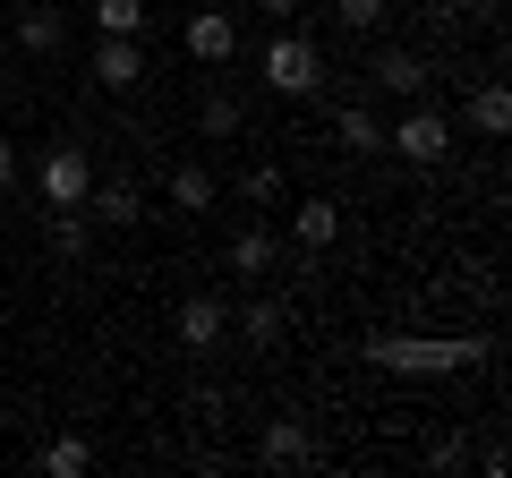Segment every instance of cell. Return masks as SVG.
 <instances>
[{
	"label": "cell",
	"mask_w": 512,
	"mask_h": 478,
	"mask_svg": "<svg viewBox=\"0 0 512 478\" xmlns=\"http://www.w3.org/2000/svg\"><path fill=\"white\" fill-rule=\"evenodd\" d=\"M146 0H94V26H103V35H146Z\"/></svg>",
	"instance_id": "cell-19"
},
{
	"label": "cell",
	"mask_w": 512,
	"mask_h": 478,
	"mask_svg": "<svg viewBox=\"0 0 512 478\" xmlns=\"http://www.w3.org/2000/svg\"><path fill=\"white\" fill-rule=\"evenodd\" d=\"M367 77H376L384 94H402V103H419V94L436 86V69H427L419 52H402V43H384V52H376V69H367Z\"/></svg>",
	"instance_id": "cell-6"
},
{
	"label": "cell",
	"mask_w": 512,
	"mask_h": 478,
	"mask_svg": "<svg viewBox=\"0 0 512 478\" xmlns=\"http://www.w3.org/2000/svg\"><path fill=\"white\" fill-rule=\"evenodd\" d=\"M35 188H43V214H52V205H86V188H94V163H86V146H43V163H35Z\"/></svg>",
	"instance_id": "cell-4"
},
{
	"label": "cell",
	"mask_w": 512,
	"mask_h": 478,
	"mask_svg": "<svg viewBox=\"0 0 512 478\" xmlns=\"http://www.w3.org/2000/svg\"><path fill=\"white\" fill-rule=\"evenodd\" d=\"M384 146L402 154V163H419V171H427V163H444V154H453V120H444L436 103H410L402 120L384 129Z\"/></svg>",
	"instance_id": "cell-3"
},
{
	"label": "cell",
	"mask_w": 512,
	"mask_h": 478,
	"mask_svg": "<svg viewBox=\"0 0 512 478\" xmlns=\"http://www.w3.org/2000/svg\"><path fill=\"white\" fill-rule=\"evenodd\" d=\"M470 129H478V137H504V129H512V94H504V86H478V94H470Z\"/></svg>",
	"instance_id": "cell-17"
},
{
	"label": "cell",
	"mask_w": 512,
	"mask_h": 478,
	"mask_svg": "<svg viewBox=\"0 0 512 478\" xmlns=\"http://www.w3.org/2000/svg\"><path fill=\"white\" fill-rule=\"evenodd\" d=\"M436 18H495V0H427Z\"/></svg>",
	"instance_id": "cell-23"
},
{
	"label": "cell",
	"mask_w": 512,
	"mask_h": 478,
	"mask_svg": "<svg viewBox=\"0 0 512 478\" xmlns=\"http://www.w3.org/2000/svg\"><path fill=\"white\" fill-rule=\"evenodd\" d=\"M384 9H393V0H333V18H342L350 35H376V26H384Z\"/></svg>",
	"instance_id": "cell-22"
},
{
	"label": "cell",
	"mask_w": 512,
	"mask_h": 478,
	"mask_svg": "<svg viewBox=\"0 0 512 478\" xmlns=\"http://www.w3.org/2000/svg\"><path fill=\"white\" fill-rule=\"evenodd\" d=\"M239 333H248L256 350H274V342H282V308H274V299H248V316H239Z\"/></svg>",
	"instance_id": "cell-20"
},
{
	"label": "cell",
	"mask_w": 512,
	"mask_h": 478,
	"mask_svg": "<svg viewBox=\"0 0 512 478\" xmlns=\"http://www.w3.org/2000/svg\"><path fill=\"white\" fill-rule=\"evenodd\" d=\"M291 239H299V248H333V239H342V205H333V197L291 205Z\"/></svg>",
	"instance_id": "cell-10"
},
{
	"label": "cell",
	"mask_w": 512,
	"mask_h": 478,
	"mask_svg": "<svg viewBox=\"0 0 512 478\" xmlns=\"http://www.w3.org/2000/svg\"><path fill=\"white\" fill-rule=\"evenodd\" d=\"M256 77H265L274 94H291V103H299V94H316V86H325V52H316L308 35H282V43H265Z\"/></svg>",
	"instance_id": "cell-2"
},
{
	"label": "cell",
	"mask_w": 512,
	"mask_h": 478,
	"mask_svg": "<svg viewBox=\"0 0 512 478\" xmlns=\"http://www.w3.org/2000/svg\"><path fill=\"white\" fill-rule=\"evenodd\" d=\"M171 325H180V350H214L231 316H222V299H180V316H171Z\"/></svg>",
	"instance_id": "cell-11"
},
{
	"label": "cell",
	"mask_w": 512,
	"mask_h": 478,
	"mask_svg": "<svg viewBox=\"0 0 512 478\" xmlns=\"http://www.w3.org/2000/svg\"><path fill=\"white\" fill-rule=\"evenodd\" d=\"M18 52H60V9H18Z\"/></svg>",
	"instance_id": "cell-18"
},
{
	"label": "cell",
	"mask_w": 512,
	"mask_h": 478,
	"mask_svg": "<svg viewBox=\"0 0 512 478\" xmlns=\"http://www.w3.org/2000/svg\"><path fill=\"white\" fill-rule=\"evenodd\" d=\"M256 461H265V470H308V461H316V436H308L299 419H274V427H265V444H256Z\"/></svg>",
	"instance_id": "cell-8"
},
{
	"label": "cell",
	"mask_w": 512,
	"mask_h": 478,
	"mask_svg": "<svg viewBox=\"0 0 512 478\" xmlns=\"http://www.w3.org/2000/svg\"><path fill=\"white\" fill-rule=\"evenodd\" d=\"M256 9H265V18H291V9H299V0H256Z\"/></svg>",
	"instance_id": "cell-25"
},
{
	"label": "cell",
	"mask_w": 512,
	"mask_h": 478,
	"mask_svg": "<svg viewBox=\"0 0 512 478\" xmlns=\"http://www.w3.org/2000/svg\"><path fill=\"white\" fill-rule=\"evenodd\" d=\"M180 43H188V60H205V69H222V60L239 52V26H231V9H188Z\"/></svg>",
	"instance_id": "cell-5"
},
{
	"label": "cell",
	"mask_w": 512,
	"mask_h": 478,
	"mask_svg": "<svg viewBox=\"0 0 512 478\" xmlns=\"http://www.w3.org/2000/svg\"><path fill=\"white\" fill-rule=\"evenodd\" d=\"M197 129H205V137H239V94H205Z\"/></svg>",
	"instance_id": "cell-21"
},
{
	"label": "cell",
	"mask_w": 512,
	"mask_h": 478,
	"mask_svg": "<svg viewBox=\"0 0 512 478\" xmlns=\"http://www.w3.org/2000/svg\"><path fill=\"white\" fill-rule=\"evenodd\" d=\"M86 214L111 222V231H128V222H146V197H137L128 180H94V188H86Z\"/></svg>",
	"instance_id": "cell-9"
},
{
	"label": "cell",
	"mask_w": 512,
	"mask_h": 478,
	"mask_svg": "<svg viewBox=\"0 0 512 478\" xmlns=\"http://www.w3.org/2000/svg\"><path fill=\"white\" fill-rule=\"evenodd\" d=\"M35 470H43V478H86V470H94V444H86V436H52V444L35 453Z\"/></svg>",
	"instance_id": "cell-14"
},
{
	"label": "cell",
	"mask_w": 512,
	"mask_h": 478,
	"mask_svg": "<svg viewBox=\"0 0 512 478\" xmlns=\"http://www.w3.org/2000/svg\"><path fill=\"white\" fill-rule=\"evenodd\" d=\"M239 197H248L256 214H265V205H282V197H291V180H282V163H248V171H239Z\"/></svg>",
	"instance_id": "cell-16"
},
{
	"label": "cell",
	"mask_w": 512,
	"mask_h": 478,
	"mask_svg": "<svg viewBox=\"0 0 512 478\" xmlns=\"http://www.w3.org/2000/svg\"><path fill=\"white\" fill-rule=\"evenodd\" d=\"M333 137H342V154H384V120H376V111H359V103L333 111Z\"/></svg>",
	"instance_id": "cell-13"
},
{
	"label": "cell",
	"mask_w": 512,
	"mask_h": 478,
	"mask_svg": "<svg viewBox=\"0 0 512 478\" xmlns=\"http://www.w3.org/2000/svg\"><path fill=\"white\" fill-rule=\"evenodd\" d=\"M18 188V146H0V197Z\"/></svg>",
	"instance_id": "cell-24"
},
{
	"label": "cell",
	"mask_w": 512,
	"mask_h": 478,
	"mask_svg": "<svg viewBox=\"0 0 512 478\" xmlns=\"http://www.w3.org/2000/svg\"><path fill=\"white\" fill-rule=\"evenodd\" d=\"M274 257H282V239H274V222H248V231L231 239V274H274Z\"/></svg>",
	"instance_id": "cell-12"
},
{
	"label": "cell",
	"mask_w": 512,
	"mask_h": 478,
	"mask_svg": "<svg viewBox=\"0 0 512 478\" xmlns=\"http://www.w3.org/2000/svg\"><path fill=\"white\" fill-rule=\"evenodd\" d=\"M171 205H180V214H214V171L180 163V171H171Z\"/></svg>",
	"instance_id": "cell-15"
},
{
	"label": "cell",
	"mask_w": 512,
	"mask_h": 478,
	"mask_svg": "<svg viewBox=\"0 0 512 478\" xmlns=\"http://www.w3.org/2000/svg\"><path fill=\"white\" fill-rule=\"evenodd\" d=\"M487 333H376L367 342V359H376L384 376H461L487 359Z\"/></svg>",
	"instance_id": "cell-1"
},
{
	"label": "cell",
	"mask_w": 512,
	"mask_h": 478,
	"mask_svg": "<svg viewBox=\"0 0 512 478\" xmlns=\"http://www.w3.org/2000/svg\"><path fill=\"white\" fill-rule=\"evenodd\" d=\"M137 77H146V52H137V35H103V43H94V86L128 94Z\"/></svg>",
	"instance_id": "cell-7"
}]
</instances>
